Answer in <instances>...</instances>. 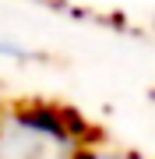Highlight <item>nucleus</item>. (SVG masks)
I'll list each match as a JSON object with an SVG mask.
<instances>
[{"instance_id": "1", "label": "nucleus", "mask_w": 155, "mask_h": 159, "mask_svg": "<svg viewBox=\"0 0 155 159\" xmlns=\"http://www.w3.org/2000/svg\"><path fill=\"white\" fill-rule=\"evenodd\" d=\"M0 57H18V60H25V57H28V53H25L21 46H14V43L0 39Z\"/></svg>"}]
</instances>
